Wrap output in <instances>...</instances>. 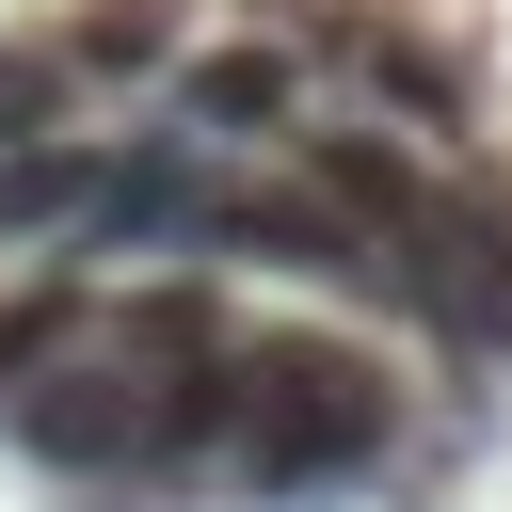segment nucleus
<instances>
[{"mask_svg": "<svg viewBox=\"0 0 512 512\" xmlns=\"http://www.w3.org/2000/svg\"><path fill=\"white\" fill-rule=\"evenodd\" d=\"M400 448V384H384V352H352V336H240V448H224V480L240 496H352L368 464Z\"/></svg>", "mask_w": 512, "mask_h": 512, "instance_id": "obj_1", "label": "nucleus"}, {"mask_svg": "<svg viewBox=\"0 0 512 512\" xmlns=\"http://www.w3.org/2000/svg\"><path fill=\"white\" fill-rule=\"evenodd\" d=\"M400 320H432L448 352H512V192H432V224L400 240Z\"/></svg>", "mask_w": 512, "mask_h": 512, "instance_id": "obj_2", "label": "nucleus"}, {"mask_svg": "<svg viewBox=\"0 0 512 512\" xmlns=\"http://www.w3.org/2000/svg\"><path fill=\"white\" fill-rule=\"evenodd\" d=\"M304 112V48H208V64H176V128L192 144H272Z\"/></svg>", "mask_w": 512, "mask_h": 512, "instance_id": "obj_3", "label": "nucleus"}, {"mask_svg": "<svg viewBox=\"0 0 512 512\" xmlns=\"http://www.w3.org/2000/svg\"><path fill=\"white\" fill-rule=\"evenodd\" d=\"M96 176H112V144H96V128H48V144H16V160H0V240H80Z\"/></svg>", "mask_w": 512, "mask_h": 512, "instance_id": "obj_4", "label": "nucleus"}, {"mask_svg": "<svg viewBox=\"0 0 512 512\" xmlns=\"http://www.w3.org/2000/svg\"><path fill=\"white\" fill-rule=\"evenodd\" d=\"M64 48H80V80H160L176 64V0H96Z\"/></svg>", "mask_w": 512, "mask_h": 512, "instance_id": "obj_5", "label": "nucleus"}, {"mask_svg": "<svg viewBox=\"0 0 512 512\" xmlns=\"http://www.w3.org/2000/svg\"><path fill=\"white\" fill-rule=\"evenodd\" d=\"M80 96H96V80H80V48H0V160H16V144H48Z\"/></svg>", "mask_w": 512, "mask_h": 512, "instance_id": "obj_6", "label": "nucleus"}]
</instances>
